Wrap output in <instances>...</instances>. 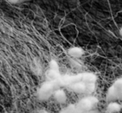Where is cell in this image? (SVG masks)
<instances>
[{"label": "cell", "instance_id": "cell-1", "mask_svg": "<svg viewBox=\"0 0 122 113\" xmlns=\"http://www.w3.org/2000/svg\"><path fill=\"white\" fill-rule=\"evenodd\" d=\"M55 90V81H49L41 86L39 91V96L42 99H47L50 96H53Z\"/></svg>", "mask_w": 122, "mask_h": 113}, {"label": "cell", "instance_id": "cell-2", "mask_svg": "<svg viewBox=\"0 0 122 113\" xmlns=\"http://www.w3.org/2000/svg\"><path fill=\"white\" fill-rule=\"evenodd\" d=\"M97 102V99L95 97H85L80 100L78 105V109L81 112H87L91 110L93 106Z\"/></svg>", "mask_w": 122, "mask_h": 113}, {"label": "cell", "instance_id": "cell-3", "mask_svg": "<svg viewBox=\"0 0 122 113\" xmlns=\"http://www.w3.org/2000/svg\"><path fill=\"white\" fill-rule=\"evenodd\" d=\"M70 89L76 93H84L87 91V83L83 81H77L70 86Z\"/></svg>", "mask_w": 122, "mask_h": 113}, {"label": "cell", "instance_id": "cell-4", "mask_svg": "<svg viewBox=\"0 0 122 113\" xmlns=\"http://www.w3.org/2000/svg\"><path fill=\"white\" fill-rule=\"evenodd\" d=\"M54 100L59 103H65L67 101V95L63 89H56L53 94Z\"/></svg>", "mask_w": 122, "mask_h": 113}, {"label": "cell", "instance_id": "cell-5", "mask_svg": "<svg viewBox=\"0 0 122 113\" xmlns=\"http://www.w3.org/2000/svg\"><path fill=\"white\" fill-rule=\"evenodd\" d=\"M111 86L113 87L118 100H121L122 101V78L117 80Z\"/></svg>", "mask_w": 122, "mask_h": 113}, {"label": "cell", "instance_id": "cell-6", "mask_svg": "<svg viewBox=\"0 0 122 113\" xmlns=\"http://www.w3.org/2000/svg\"><path fill=\"white\" fill-rule=\"evenodd\" d=\"M121 110V105L117 103L116 101H110L106 106L107 113H116Z\"/></svg>", "mask_w": 122, "mask_h": 113}, {"label": "cell", "instance_id": "cell-7", "mask_svg": "<svg viewBox=\"0 0 122 113\" xmlns=\"http://www.w3.org/2000/svg\"><path fill=\"white\" fill-rule=\"evenodd\" d=\"M68 53L73 58H80L84 54V51L80 47H74L68 50Z\"/></svg>", "mask_w": 122, "mask_h": 113}, {"label": "cell", "instance_id": "cell-8", "mask_svg": "<svg viewBox=\"0 0 122 113\" xmlns=\"http://www.w3.org/2000/svg\"><path fill=\"white\" fill-rule=\"evenodd\" d=\"M106 100H107V101H108V102H110V101H115L116 100H118L116 94H115V91H114V89H113V87H112V86H110V87L109 88L108 91H107V93H106Z\"/></svg>", "mask_w": 122, "mask_h": 113}, {"label": "cell", "instance_id": "cell-9", "mask_svg": "<svg viewBox=\"0 0 122 113\" xmlns=\"http://www.w3.org/2000/svg\"><path fill=\"white\" fill-rule=\"evenodd\" d=\"M8 1L12 4H16L20 3V0H8Z\"/></svg>", "mask_w": 122, "mask_h": 113}, {"label": "cell", "instance_id": "cell-10", "mask_svg": "<svg viewBox=\"0 0 122 113\" xmlns=\"http://www.w3.org/2000/svg\"><path fill=\"white\" fill-rule=\"evenodd\" d=\"M31 0H20V3H26V2H29Z\"/></svg>", "mask_w": 122, "mask_h": 113}, {"label": "cell", "instance_id": "cell-11", "mask_svg": "<svg viewBox=\"0 0 122 113\" xmlns=\"http://www.w3.org/2000/svg\"><path fill=\"white\" fill-rule=\"evenodd\" d=\"M120 35L122 36V27H121V28L120 29Z\"/></svg>", "mask_w": 122, "mask_h": 113}, {"label": "cell", "instance_id": "cell-12", "mask_svg": "<svg viewBox=\"0 0 122 113\" xmlns=\"http://www.w3.org/2000/svg\"><path fill=\"white\" fill-rule=\"evenodd\" d=\"M39 113H47L46 111H40V112H39Z\"/></svg>", "mask_w": 122, "mask_h": 113}, {"label": "cell", "instance_id": "cell-13", "mask_svg": "<svg viewBox=\"0 0 122 113\" xmlns=\"http://www.w3.org/2000/svg\"><path fill=\"white\" fill-rule=\"evenodd\" d=\"M90 113H93V112H90Z\"/></svg>", "mask_w": 122, "mask_h": 113}]
</instances>
